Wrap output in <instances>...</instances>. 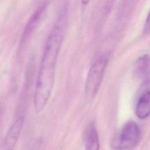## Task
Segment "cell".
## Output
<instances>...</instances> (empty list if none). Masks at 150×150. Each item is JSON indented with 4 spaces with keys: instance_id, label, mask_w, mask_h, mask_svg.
Returning <instances> with one entry per match:
<instances>
[{
    "instance_id": "1",
    "label": "cell",
    "mask_w": 150,
    "mask_h": 150,
    "mask_svg": "<svg viewBox=\"0 0 150 150\" xmlns=\"http://www.w3.org/2000/svg\"><path fill=\"white\" fill-rule=\"evenodd\" d=\"M63 23L62 16L50 30L45 46L33 98L34 108L38 113L44 108L51 95L57 59L64 37Z\"/></svg>"
},
{
    "instance_id": "4",
    "label": "cell",
    "mask_w": 150,
    "mask_h": 150,
    "mask_svg": "<svg viewBox=\"0 0 150 150\" xmlns=\"http://www.w3.org/2000/svg\"><path fill=\"white\" fill-rule=\"evenodd\" d=\"M47 8V3L43 4L39 6L31 15L24 28L20 40L21 46H23L29 40L43 17Z\"/></svg>"
},
{
    "instance_id": "3",
    "label": "cell",
    "mask_w": 150,
    "mask_h": 150,
    "mask_svg": "<svg viewBox=\"0 0 150 150\" xmlns=\"http://www.w3.org/2000/svg\"><path fill=\"white\" fill-rule=\"evenodd\" d=\"M108 61L107 54H102L98 56L91 64L85 83V93L88 96L93 97L98 91Z\"/></svg>"
},
{
    "instance_id": "10",
    "label": "cell",
    "mask_w": 150,
    "mask_h": 150,
    "mask_svg": "<svg viewBox=\"0 0 150 150\" xmlns=\"http://www.w3.org/2000/svg\"><path fill=\"white\" fill-rule=\"evenodd\" d=\"M0 120H1V111H0Z\"/></svg>"
},
{
    "instance_id": "7",
    "label": "cell",
    "mask_w": 150,
    "mask_h": 150,
    "mask_svg": "<svg viewBox=\"0 0 150 150\" xmlns=\"http://www.w3.org/2000/svg\"><path fill=\"white\" fill-rule=\"evenodd\" d=\"M150 93L149 88L144 90L138 97L135 107V114L139 119H145L149 114Z\"/></svg>"
},
{
    "instance_id": "5",
    "label": "cell",
    "mask_w": 150,
    "mask_h": 150,
    "mask_svg": "<svg viewBox=\"0 0 150 150\" xmlns=\"http://www.w3.org/2000/svg\"><path fill=\"white\" fill-rule=\"evenodd\" d=\"M24 124V117L20 116L9 128L4 140L5 150H13L21 135Z\"/></svg>"
},
{
    "instance_id": "9",
    "label": "cell",
    "mask_w": 150,
    "mask_h": 150,
    "mask_svg": "<svg viewBox=\"0 0 150 150\" xmlns=\"http://www.w3.org/2000/svg\"><path fill=\"white\" fill-rule=\"evenodd\" d=\"M149 32V13H148L145 22L144 24V33L145 34H148Z\"/></svg>"
},
{
    "instance_id": "6",
    "label": "cell",
    "mask_w": 150,
    "mask_h": 150,
    "mask_svg": "<svg viewBox=\"0 0 150 150\" xmlns=\"http://www.w3.org/2000/svg\"><path fill=\"white\" fill-rule=\"evenodd\" d=\"M85 150H100V140L98 131L94 122H91L84 134Z\"/></svg>"
},
{
    "instance_id": "8",
    "label": "cell",
    "mask_w": 150,
    "mask_h": 150,
    "mask_svg": "<svg viewBox=\"0 0 150 150\" xmlns=\"http://www.w3.org/2000/svg\"><path fill=\"white\" fill-rule=\"evenodd\" d=\"M149 60L147 54L141 56L137 60L134 67L135 75L141 79H143L145 81L148 80L149 76Z\"/></svg>"
},
{
    "instance_id": "2",
    "label": "cell",
    "mask_w": 150,
    "mask_h": 150,
    "mask_svg": "<svg viewBox=\"0 0 150 150\" xmlns=\"http://www.w3.org/2000/svg\"><path fill=\"white\" fill-rule=\"evenodd\" d=\"M139 125L134 121L125 122L112 141V147L115 150H130L136 146L141 139Z\"/></svg>"
}]
</instances>
